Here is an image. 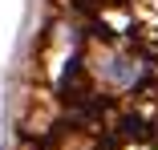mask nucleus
Here are the masks:
<instances>
[{
    "instance_id": "f257e3e1",
    "label": "nucleus",
    "mask_w": 158,
    "mask_h": 150,
    "mask_svg": "<svg viewBox=\"0 0 158 150\" xmlns=\"http://www.w3.org/2000/svg\"><path fill=\"white\" fill-rule=\"evenodd\" d=\"M102 77L114 81V85H122V89H130L142 77V65L130 61V57H106V61H102Z\"/></svg>"
}]
</instances>
